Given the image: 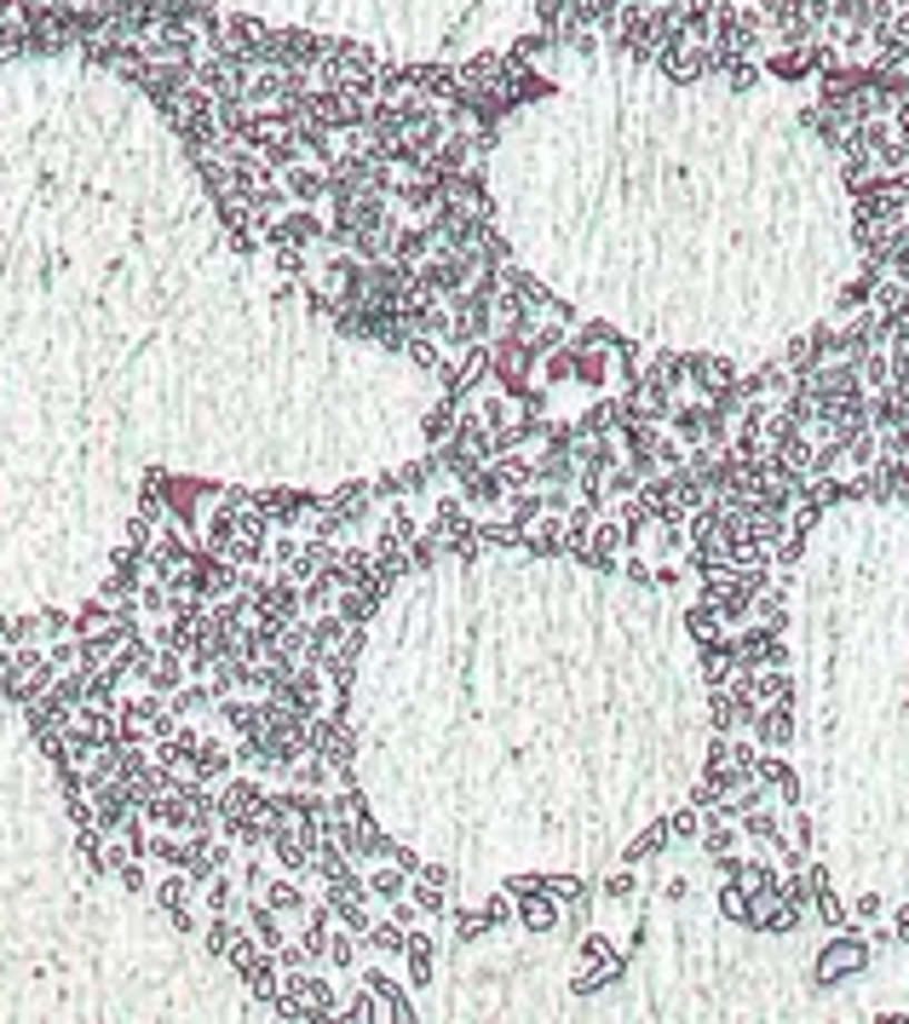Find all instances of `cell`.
Returning a JSON list of instances; mask_svg holds the SVG:
<instances>
[{
	"label": "cell",
	"mask_w": 909,
	"mask_h": 1024,
	"mask_svg": "<svg viewBox=\"0 0 909 1024\" xmlns=\"http://www.w3.org/2000/svg\"><path fill=\"white\" fill-rule=\"evenodd\" d=\"M794 708L834 893L909 904V506H840L800 541Z\"/></svg>",
	"instance_id": "cell-2"
},
{
	"label": "cell",
	"mask_w": 909,
	"mask_h": 1024,
	"mask_svg": "<svg viewBox=\"0 0 909 1024\" xmlns=\"http://www.w3.org/2000/svg\"><path fill=\"white\" fill-rule=\"evenodd\" d=\"M903 87H909V58H903Z\"/></svg>",
	"instance_id": "cell-3"
},
{
	"label": "cell",
	"mask_w": 909,
	"mask_h": 1024,
	"mask_svg": "<svg viewBox=\"0 0 909 1024\" xmlns=\"http://www.w3.org/2000/svg\"><path fill=\"white\" fill-rule=\"evenodd\" d=\"M490 174L535 277L680 352L789 346L858 259L840 161L778 81L570 58L501 127Z\"/></svg>",
	"instance_id": "cell-1"
}]
</instances>
